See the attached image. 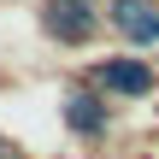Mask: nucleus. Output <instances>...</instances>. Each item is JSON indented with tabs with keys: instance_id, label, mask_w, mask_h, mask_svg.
Wrapping results in <instances>:
<instances>
[{
	"instance_id": "f257e3e1",
	"label": "nucleus",
	"mask_w": 159,
	"mask_h": 159,
	"mask_svg": "<svg viewBox=\"0 0 159 159\" xmlns=\"http://www.w3.org/2000/svg\"><path fill=\"white\" fill-rule=\"evenodd\" d=\"M41 30L59 47L94 41V0H41Z\"/></svg>"
},
{
	"instance_id": "f03ea898",
	"label": "nucleus",
	"mask_w": 159,
	"mask_h": 159,
	"mask_svg": "<svg viewBox=\"0 0 159 159\" xmlns=\"http://www.w3.org/2000/svg\"><path fill=\"white\" fill-rule=\"evenodd\" d=\"M89 89H100V94H148L153 71L142 59H100V65H89Z\"/></svg>"
},
{
	"instance_id": "7ed1b4c3",
	"label": "nucleus",
	"mask_w": 159,
	"mask_h": 159,
	"mask_svg": "<svg viewBox=\"0 0 159 159\" xmlns=\"http://www.w3.org/2000/svg\"><path fill=\"white\" fill-rule=\"evenodd\" d=\"M112 24L130 47H159V6L153 0H112Z\"/></svg>"
},
{
	"instance_id": "20e7f679",
	"label": "nucleus",
	"mask_w": 159,
	"mask_h": 159,
	"mask_svg": "<svg viewBox=\"0 0 159 159\" xmlns=\"http://www.w3.org/2000/svg\"><path fill=\"white\" fill-rule=\"evenodd\" d=\"M65 124H71L77 136H100V130H106V106H100L94 94H71V100H65Z\"/></svg>"
},
{
	"instance_id": "39448f33",
	"label": "nucleus",
	"mask_w": 159,
	"mask_h": 159,
	"mask_svg": "<svg viewBox=\"0 0 159 159\" xmlns=\"http://www.w3.org/2000/svg\"><path fill=\"white\" fill-rule=\"evenodd\" d=\"M0 159H24V153H0Z\"/></svg>"
},
{
	"instance_id": "423d86ee",
	"label": "nucleus",
	"mask_w": 159,
	"mask_h": 159,
	"mask_svg": "<svg viewBox=\"0 0 159 159\" xmlns=\"http://www.w3.org/2000/svg\"><path fill=\"white\" fill-rule=\"evenodd\" d=\"M0 153H6V142H0Z\"/></svg>"
}]
</instances>
